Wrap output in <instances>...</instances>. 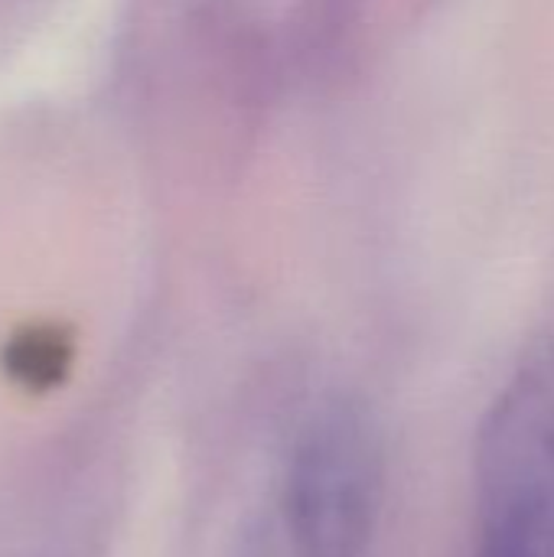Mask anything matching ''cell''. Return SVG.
<instances>
[{"label":"cell","instance_id":"2","mask_svg":"<svg viewBox=\"0 0 554 557\" xmlns=\"http://www.w3.org/2000/svg\"><path fill=\"white\" fill-rule=\"evenodd\" d=\"M483 516L473 557H554V395L519 385L483 444Z\"/></svg>","mask_w":554,"mask_h":557},{"label":"cell","instance_id":"1","mask_svg":"<svg viewBox=\"0 0 554 557\" xmlns=\"http://www.w3.org/2000/svg\"><path fill=\"white\" fill-rule=\"evenodd\" d=\"M382 447L353 408L317 414L300 434L287 483L284 522L297 557H366L382 512Z\"/></svg>","mask_w":554,"mask_h":557}]
</instances>
